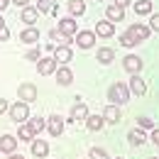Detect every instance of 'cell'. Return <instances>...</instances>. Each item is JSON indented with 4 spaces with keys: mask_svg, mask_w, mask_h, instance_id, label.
I'll return each instance as SVG.
<instances>
[{
    "mask_svg": "<svg viewBox=\"0 0 159 159\" xmlns=\"http://www.w3.org/2000/svg\"><path fill=\"white\" fill-rule=\"evenodd\" d=\"M127 96H130V91H127V86H122V83H113L110 91H108V98L113 100V105L127 103Z\"/></svg>",
    "mask_w": 159,
    "mask_h": 159,
    "instance_id": "obj_1",
    "label": "cell"
},
{
    "mask_svg": "<svg viewBox=\"0 0 159 159\" xmlns=\"http://www.w3.org/2000/svg\"><path fill=\"white\" fill-rule=\"evenodd\" d=\"M10 115H12V120H17V122L27 120V118H30V108H27V103H15V105L10 108Z\"/></svg>",
    "mask_w": 159,
    "mask_h": 159,
    "instance_id": "obj_2",
    "label": "cell"
},
{
    "mask_svg": "<svg viewBox=\"0 0 159 159\" xmlns=\"http://www.w3.org/2000/svg\"><path fill=\"white\" fill-rule=\"evenodd\" d=\"M20 98H22V103L34 100V98H37V88H34L32 83H25V86H20Z\"/></svg>",
    "mask_w": 159,
    "mask_h": 159,
    "instance_id": "obj_3",
    "label": "cell"
},
{
    "mask_svg": "<svg viewBox=\"0 0 159 159\" xmlns=\"http://www.w3.org/2000/svg\"><path fill=\"white\" fill-rule=\"evenodd\" d=\"M86 118H88V108H86L83 103L74 105V110H71V120H74V122H86Z\"/></svg>",
    "mask_w": 159,
    "mask_h": 159,
    "instance_id": "obj_4",
    "label": "cell"
},
{
    "mask_svg": "<svg viewBox=\"0 0 159 159\" xmlns=\"http://www.w3.org/2000/svg\"><path fill=\"white\" fill-rule=\"evenodd\" d=\"M127 34L135 37V39H147V37H149V27H144V25H132V27L127 30Z\"/></svg>",
    "mask_w": 159,
    "mask_h": 159,
    "instance_id": "obj_5",
    "label": "cell"
},
{
    "mask_svg": "<svg viewBox=\"0 0 159 159\" xmlns=\"http://www.w3.org/2000/svg\"><path fill=\"white\" fill-rule=\"evenodd\" d=\"M59 32H61V34H66V37H71V34L76 32V22L71 20V17H64V20H59Z\"/></svg>",
    "mask_w": 159,
    "mask_h": 159,
    "instance_id": "obj_6",
    "label": "cell"
},
{
    "mask_svg": "<svg viewBox=\"0 0 159 159\" xmlns=\"http://www.w3.org/2000/svg\"><path fill=\"white\" fill-rule=\"evenodd\" d=\"M125 69H127L130 74H137L139 69H142V59H139V57H135V54L125 57Z\"/></svg>",
    "mask_w": 159,
    "mask_h": 159,
    "instance_id": "obj_7",
    "label": "cell"
},
{
    "mask_svg": "<svg viewBox=\"0 0 159 159\" xmlns=\"http://www.w3.org/2000/svg\"><path fill=\"white\" fill-rule=\"evenodd\" d=\"M130 91H132L135 96H144V91H147V86H144V81L139 79L137 74H135V76L130 79Z\"/></svg>",
    "mask_w": 159,
    "mask_h": 159,
    "instance_id": "obj_8",
    "label": "cell"
},
{
    "mask_svg": "<svg viewBox=\"0 0 159 159\" xmlns=\"http://www.w3.org/2000/svg\"><path fill=\"white\" fill-rule=\"evenodd\" d=\"M39 74L42 76H49V74H54V69H57V61L54 59H39Z\"/></svg>",
    "mask_w": 159,
    "mask_h": 159,
    "instance_id": "obj_9",
    "label": "cell"
},
{
    "mask_svg": "<svg viewBox=\"0 0 159 159\" xmlns=\"http://www.w3.org/2000/svg\"><path fill=\"white\" fill-rule=\"evenodd\" d=\"M54 61H57V64H66V61H71V49H69V47H57V52H54Z\"/></svg>",
    "mask_w": 159,
    "mask_h": 159,
    "instance_id": "obj_10",
    "label": "cell"
},
{
    "mask_svg": "<svg viewBox=\"0 0 159 159\" xmlns=\"http://www.w3.org/2000/svg\"><path fill=\"white\" fill-rule=\"evenodd\" d=\"M49 132H52L54 137L64 132V120H61L59 115H54V118H49Z\"/></svg>",
    "mask_w": 159,
    "mask_h": 159,
    "instance_id": "obj_11",
    "label": "cell"
},
{
    "mask_svg": "<svg viewBox=\"0 0 159 159\" xmlns=\"http://www.w3.org/2000/svg\"><path fill=\"white\" fill-rule=\"evenodd\" d=\"M15 147H17V139L12 137V135H2L0 137V149L2 152H12Z\"/></svg>",
    "mask_w": 159,
    "mask_h": 159,
    "instance_id": "obj_12",
    "label": "cell"
},
{
    "mask_svg": "<svg viewBox=\"0 0 159 159\" xmlns=\"http://www.w3.org/2000/svg\"><path fill=\"white\" fill-rule=\"evenodd\" d=\"M32 152H34V157H47L49 144H47L44 139H34V142H32Z\"/></svg>",
    "mask_w": 159,
    "mask_h": 159,
    "instance_id": "obj_13",
    "label": "cell"
},
{
    "mask_svg": "<svg viewBox=\"0 0 159 159\" xmlns=\"http://www.w3.org/2000/svg\"><path fill=\"white\" fill-rule=\"evenodd\" d=\"M20 39L27 42V44H34V42H39V32H37L34 27H27V30L20 34Z\"/></svg>",
    "mask_w": 159,
    "mask_h": 159,
    "instance_id": "obj_14",
    "label": "cell"
},
{
    "mask_svg": "<svg viewBox=\"0 0 159 159\" xmlns=\"http://www.w3.org/2000/svg\"><path fill=\"white\" fill-rule=\"evenodd\" d=\"M103 120H108V122H120L118 105H108V108H105V113H103Z\"/></svg>",
    "mask_w": 159,
    "mask_h": 159,
    "instance_id": "obj_15",
    "label": "cell"
},
{
    "mask_svg": "<svg viewBox=\"0 0 159 159\" xmlns=\"http://www.w3.org/2000/svg\"><path fill=\"white\" fill-rule=\"evenodd\" d=\"M103 122H105V120H103V115H88V118H86V127L96 132V130H100V127H103Z\"/></svg>",
    "mask_w": 159,
    "mask_h": 159,
    "instance_id": "obj_16",
    "label": "cell"
},
{
    "mask_svg": "<svg viewBox=\"0 0 159 159\" xmlns=\"http://www.w3.org/2000/svg\"><path fill=\"white\" fill-rule=\"evenodd\" d=\"M125 17V10L120 7V5H110L108 7V20L110 22H118V20H122Z\"/></svg>",
    "mask_w": 159,
    "mask_h": 159,
    "instance_id": "obj_17",
    "label": "cell"
},
{
    "mask_svg": "<svg viewBox=\"0 0 159 159\" xmlns=\"http://www.w3.org/2000/svg\"><path fill=\"white\" fill-rule=\"evenodd\" d=\"M96 32H98L100 37H110L115 32V27H113V22H98L96 25Z\"/></svg>",
    "mask_w": 159,
    "mask_h": 159,
    "instance_id": "obj_18",
    "label": "cell"
},
{
    "mask_svg": "<svg viewBox=\"0 0 159 159\" xmlns=\"http://www.w3.org/2000/svg\"><path fill=\"white\" fill-rule=\"evenodd\" d=\"M57 79H59L61 86H69V83H71V79H74V74H71L66 66H61L59 71H57Z\"/></svg>",
    "mask_w": 159,
    "mask_h": 159,
    "instance_id": "obj_19",
    "label": "cell"
},
{
    "mask_svg": "<svg viewBox=\"0 0 159 159\" xmlns=\"http://www.w3.org/2000/svg\"><path fill=\"white\" fill-rule=\"evenodd\" d=\"M135 12H137V15H149V12H152V2H149V0H137V2H135Z\"/></svg>",
    "mask_w": 159,
    "mask_h": 159,
    "instance_id": "obj_20",
    "label": "cell"
},
{
    "mask_svg": "<svg viewBox=\"0 0 159 159\" xmlns=\"http://www.w3.org/2000/svg\"><path fill=\"white\" fill-rule=\"evenodd\" d=\"M93 32H79V47H83V49H88L91 44H93Z\"/></svg>",
    "mask_w": 159,
    "mask_h": 159,
    "instance_id": "obj_21",
    "label": "cell"
},
{
    "mask_svg": "<svg viewBox=\"0 0 159 159\" xmlns=\"http://www.w3.org/2000/svg\"><path fill=\"white\" fill-rule=\"evenodd\" d=\"M22 20L27 22V25H34V22H37V10H34V7H25V10H22Z\"/></svg>",
    "mask_w": 159,
    "mask_h": 159,
    "instance_id": "obj_22",
    "label": "cell"
},
{
    "mask_svg": "<svg viewBox=\"0 0 159 159\" xmlns=\"http://www.w3.org/2000/svg\"><path fill=\"white\" fill-rule=\"evenodd\" d=\"M69 10H71L74 15H83L86 5H83V0H71V2H69Z\"/></svg>",
    "mask_w": 159,
    "mask_h": 159,
    "instance_id": "obj_23",
    "label": "cell"
},
{
    "mask_svg": "<svg viewBox=\"0 0 159 159\" xmlns=\"http://www.w3.org/2000/svg\"><path fill=\"white\" fill-rule=\"evenodd\" d=\"M130 142H132V144H142V142H144V132H142V130H132V132H130Z\"/></svg>",
    "mask_w": 159,
    "mask_h": 159,
    "instance_id": "obj_24",
    "label": "cell"
},
{
    "mask_svg": "<svg viewBox=\"0 0 159 159\" xmlns=\"http://www.w3.org/2000/svg\"><path fill=\"white\" fill-rule=\"evenodd\" d=\"M20 137L22 139H34V130H32L30 125H22L20 127Z\"/></svg>",
    "mask_w": 159,
    "mask_h": 159,
    "instance_id": "obj_25",
    "label": "cell"
},
{
    "mask_svg": "<svg viewBox=\"0 0 159 159\" xmlns=\"http://www.w3.org/2000/svg\"><path fill=\"white\" fill-rule=\"evenodd\" d=\"M98 61H103V64L113 61V49H100L98 52Z\"/></svg>",
    "mask_w": 159,
    "mask_h": 159,
    "instance_id": "obj_26",
    "label": "cell"
},
{
    "mask_svg": "<svg viewBox=\"0 0 159 159\" xmlns=\"http://www.w3.org/2000/svg\"><path fill=\"white\" fill-rule=\"evenodd\" d=\"M37 10H39V12H49V10H54V0H39Z\"/></svg>",
    "mask_w": 159,
    "mask_h": 159,
    "instance_id": "obj_27",
    "label": "cell"
},
{
    "mask_svg": "<svg viewBox=\"0 0 159 159\" xmlns=\"http://www.w3.org/2000/svg\"><path fill=\"white\" fill-rule=\"evenodd\" d=\"M30 127H32L34 132H42V130H44V120H42V118H34V120H30Z\"/></svg>",
    "mask_w": 159,
    "mask_h": 159,
    "instance_id": "obj_28",
    "label": "cell"
},
{
    "mask_svg": "<svg viewBox=\"0 0 159 159\" xmlns=\"http://www.w3.org/2000/svg\"><path fill=\"white\" fill-rule=\"evenodd\" d=\"M122 44H125V47H135V44H137V39H135V37H130V34H122Z\"/></svg>",
    "mask_w": 159,
    "mask_h": 159,
    "instance_id": "obj_29",
    "label": "cell"
},
{
    "mask_svg": "<svg viewBox=\"0 0 159 159\" xmlns=\"http://www.w3.org/2000/svg\"><path fill=\"white\" fill-rule=\"evenodd\" d=\"M91 159H108V154L103 149H91Z\"/></svg>",
    "mask_w": 159,
    "mask_h": 159,
    "instance_id": "obj_30",
    "label": "cell"
},
{
    "mask_svg": "<svg viewBox=\"0 0 159 159\" xmlns=\"http://www.w3.org/2000/svg\"><path fill=\"white\" fill-rule=\"evenodd\" d=\"M7 39H10V30L5 25H0V42H7Z\"/></svg>",
    "mask_w": 159,
    "mask_h": 159,
    "instance_id": "obj_31",
    "label": "cell"
},
{
    "mask_svg": "<svg viewBox=\"0 0 159 159\" xmlns=\"http://www.w3.org/2000/svg\"><path fill=\"white\" fill-rule=\"evenodd\" d=\"M149 30L159 32V15H152V20H149Z\"/></svg>",
    "mask_w": 159,
    "mask_h": 159,
    "instance_id": "obj_32",
    "label": "cell"
},
{
    "mask_svg": "<svg viewBox=\"0 0 159 159\" xmlns=\"http://www.w3.org/2000/svg\"><path fill=\"white\" fill-rule=\"evenodd\" d=\"M139 127H152V120L149 118H139Z\"/></svg>",
    "mask_w": 159,
    "mask_h": 159,
    "instance_id": "obj_33",
    "label": "cell"
},
{
    "mask_svg": "<svg viewBox=\"0 0 159 159\" xmlns=\"http://www.w3.org/2000/svg\"><path fill=\"white\" fill-rule=\"evenodd\" d=\"M152 142H154V144H159V130H154V132H152Z\"/></svg>",
    "mask_w": 159,
    "mask_h": 159,
    "instance_id": "obj_34",
    "label": "cell"
},
{
    "mask_svg": "<svg viewBox=\"0 0 159 159\" xmlns=\"http://www.w3.org/2000/svg\"><path fill=\"white\" fill-rule=\"evenodd\" d=\"M5 110H7V103H5V100L0 98V113H5Z\"/></svg>",
    "mask_w": 159,
    "mask_h": 159,
    "instance_id": "obj_35",
    "label": "cell"
},
{
    "mask_svg": "<svg viewBox=\"0 0 159 159\" xmlns=\"http://www.w3.org/2000/svg\"><path fill=\"white\" fill-rule=\"evenodd\" d=\"M127 2H130V0H115V5H120V7H122V5H127Z\"/></svg>",
    "mask_w": 159,
    "mask_h": 159,
    "instance_id": "obj_36",
    "label": "cell"
},
{
    "mask_svg": "<svg viewBox=\"0 0 159 159\" xmlns=\"http://www.w3.org/2000/svg\"><path fill=\"white\" fill-rule=\"evenodd\" d=\"M7 7V0H0V10H5Z\"/></svg>",
    "mask_w": 159,
    "mask_h": 159,
    "instance_id": "obj_37",
    "label": "cell"
},
{
    "mask_svg": "<svg viewBox=\"0 0 159 159\" xmlns=\"http://www.w3.org/2000/svg\"><path fill=\"white\" fill-rule=\"evenodd\" d=\"M10 159H25V157H22V154H12Z\"/></svg>",
    "mask_w": 159,
    "mask_h": 159,
    "instance_id": "obj_38",
    "label": "cell"
},
{
    "mask_svg": "<svg viewBox=\"0 0 159 159\" xmlns=\"http://www.w3.org/2000/svg\"><path fill=\"white\" fill-rule=\"evenodd\" d=\"M12 2H17V5H25V2H27V0H12Z\"/></svg>",
    "mask_w": 159,
    "mask_h": 159,
    "instance_id": "obj_39",
    "label": "cell"
},
{
    "mask_svg": "<svg viewBox=\"0 0 159 159\" xmlns=\"http://www.w3.org/2000/svg\"><path fill=\"white\" fill-rule=\"evenodd\" d=\"M0 25H2V20H0Z\"/></svg>",
    "mask_w": 159,
    "mask_h": 159,
    "instance_id": "obj_40",
    "label": "cell"
}]
</instances>
